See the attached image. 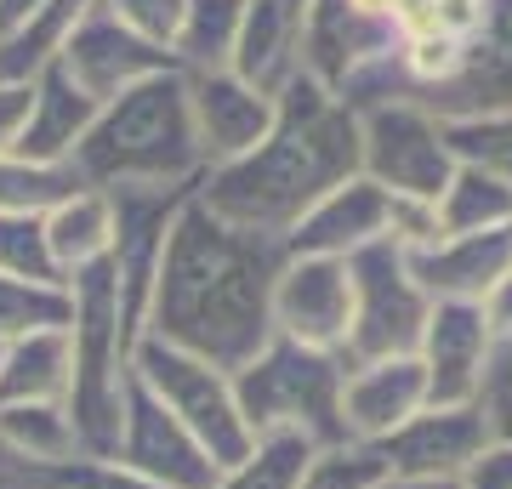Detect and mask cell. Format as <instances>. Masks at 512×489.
Wrapping results in <instances>:
<instances>
[{
    "mask_svg": "<svg viewBox=\"0 0 512 489\" xmlns=\"http://www.w3.org/2000/svg\"><path fill=\"white\" fill-rule=\"evenodd\" d=\"M69 165L86 188H200L205 154L188 109V74H154L103 103Z\"/></svg>",
    "mask_w": 512,
    "mask_h": 489,
    "instance_id": "obj_3",
    "label": "cell"
},
{
    "mask_svg": "<svg viewBox=\"0 0 512 489\" xmlns=\"http://www.w3.org/2000/svg\"><path fill=\"white\" fill-rule=\"evenodd\" d=\"M131 376L143 381L148 393L200 438V450L217 461V472L239 467L256 450V433H251V421H245V410H239V393H234V376L228 370L194 359V353H183V347H171V342L137 336V347H131Z\"/></svg>",
    "mask_w": 512,
    "mask_h": 489,
    "instance_id": "obj_6",
    "label": "cell"
},
{
    "mask_svg": "<svg viewBox=\"0 0 512 489\" xmlns=\"http://www.w3.org/2000/svg\"><path fill=\"white\" fill-rule=\"evenodd\" d=\"M69 330H40L0 347V404H69Z\"/></svg>",
    "mask_w": 512,
    "mask_h": 489,
    "instance_id": "obj_23",
    "label": "cell"
},
{
    "mask_svg": "<svg viewBox=\"0 0 512 489\" xmlns=\"http://www.w3.org/2000/svg\"><path fill=\"white\" fill-rule=\"evenodd\" d=\"M0 444L29 467H57L86 455L69 404H0Z\"/></svg>",
    "mask_w": 512,
    "mask_h": 489,
    "instance_id": "obj_25",
    "label": "cell"
},
{
    "mask_svg": "<svg viewBox=\"0 0 512 489\" xmlns=\"http://www.w3.org/2000/svg\"><path fill=\"white\" fill-rule=\"evenodd\" d=\"M0 273L12 279H40V285H69L46 245V217H12L0 211Z\"/></svg>",
    "mask_w": 512,
    "mask_h": 489,
    "instance_id": "obj_34",
    "label": "cell"
},
{
    "mask_svg": "<svg viewBox=\"0 0 512 489\" xmlns=\"http://www.w3.org/2000/svg\"><path fill=\"white\" fill-rule=\"evenodd\" d=\"M239 18H245V0H188L183 29L171 40V57L183 74H211L234 63L239 46Z\"/></svg>",
    "mask_w": 512,
    "mask_h": 489,
    "instance_id": "obj_26",
    "label": "cell"
},
{
    "mask_svg": "<svg viewBox=\"0 0 512 489\" xmlns=\"http://www.w3.org/2000/svg\"><path fill=\"white\" fill-rule=\"evenodd\" d=\"M359 171L399 200L439 205V194L456 177L444 120L421 97H393V103L359 109Z\"/></svg>",
    "mask_w": 512,
    "mask_h": 489,
    "instance_id": "obj_8",
    "label": "cell"
},
{
    "mask_svg": "<svg viewBox=\"0 0 512 489\" xmlns=\"http://www.w3.org/2000/svg\"><path fill=\"white\" fill-rule=\"evenodd\" d=\"M348 177H359V114L302 74L274 97V131L245 160L205 171L194 200L245 234L285 239Z\"/></svg>",
    "mask_w": 512,
    "mask_h": 489,
    "instance_id": "obj_2",
    "label": "cell"
},
{
    "mask_svg": "<svg viewBox=\"0 0 512 489\" xmlns=\"http://www.w3.org/2000/svg\"><path fill=\"white\" fill-rule=\"evenodd\" d=\"M57 63H63V69L74 74V86L86 91V97H97V103H114V97H126L131 86H143L154 74L177 69V57L165 52V46H154V40L131 35L103 0L74 23V35H69V46H63Z\"/></svg>",
    "mask_w": 512,
    "mask_h": 489,
    "instance_id": "obj_12",
    "label": "cell"
},
{
    "mask_svg": "<svg viewBox=\"0 0 512 489\" xmlns=\"http://www.w3.org/2000/svg\"><path fill=\"white\" fill-rule=\"evenodd\" d=\"M387 228H393V194L376 188V182L359 171V177H348L342 188H330L325 200L285 234V256H342V262H348L353 251L387 239Z\"/></svg>",
    "mask_w": 512,
    "mask_h": 489,
    "instance_id": "obj_17",
    "label": "cell"
},
{
    "mask_svg": "<svg viewBox=\"0 0 512 489\" xmlns=\"http://www.w3.org/2000/svg\"><path fill=\"white\" fill-rule=\"evenodd\" d=\"M387 18L404 40H427V35L473 40L478 23H484V0H393Z\"/></svg>",
    "mask_w": 512,
    "mask_h": 489,
    "instance_id": "obj_32",
    "label": "cell"
},
{
    "mask_svg": "<svg viewBox=\"0 0 512 489\" xmlns=\"http://www.w3.org/2000/svg\"><path fill=\"white\" fill-rule=\"evenodd\" d=\"M393 472H387L382 450L376 444H330L308 461L302 472V489H382Z\"/></svg>",
    "mask_w": 512,
    "mask_h": 489,
    "instance_id": "obj_33",
    "label": "cell"
},
{
    "mask_svg": "<svg viewBox=\"0 0 512 489\" xmlns=\"http://www.w3.org/2000/svg\"><path fill=\"white\" fill-rule=\"evenodd\" d=\"M313 444L296 433H262L256 450L217 478V489H302V472L313 461Z\"/></svg>",
    "mask_w": 512,
    "mask_h": 489,
    "instance_id": "obj_30",
    "label": "cell"
},
{
    "mask_svg": "<svg viewBox=\"0 0 512 489\" xmlns=\"http://www.w3.org/2000/svg\"><path fill=\"white\" fill-rule=\"evenodd\" d=\"M0 489H35L29 484V461H18L6 444H0Z\"/></svg>",
    "mask_w": 512,
    "mask_h": 489,
    "instance_id": "obj_41",
    "label": "cell"
},
{
    "mask_svg": "<svg viewBox=\"0 0 512 489\" xmlns=\"http://www.w3.org/2000/svg\"><path fill=\"white\" fill-rule=\"evenodd\" d=\"M416 359L427 370V399L433 404H478L484 370L495 359V336L484 325V308L478 302H433Z\"/></svg>",
    "mask_w": 512,
    "mask_h": 489,
    "instance_id": "obj_15",
    "label": "cell"
},
{
    "mask_svg": "<svg viewBox=\"0 0 512 489\" xmlns=\"http://www.w3.org/2000/svg\"><path fill=\"white\" fill-rule=\"evenodd\" d=\"M353 273V330L342 347V364H376V359H404L421 347L433 296L421 290L410 256L393 239H376L365 251L348 256Z\"/></svg>",
    "mask_w": 512,
    "mask_h": 489,
    "instance_id": "obj_7",
    "label": "cell"
},
{
    "mask_svg": "<svg viewBox=\"0 0 512 489\" xmlns=\"http://www.w3.org/2000/svg\"><path fill=\"white\" fill-rule=\"evenodd\" d=\"M114 461H126L137 478L160 489H217L222 478L217 461L200 450V438L188 433L137 376L126 387V427H120V455Z\"/></svg>",
    "mask_w": 512,
    "mask_h": 489,
    "instance_id": "obj_11",
    "label": "cell"
},
{
    "mask_svg": "<svg viewBox=\"0 0 512 489\" xmlns=\"http://www.w3.org/2000/svg\"><path fill=\"white\" fill-rule=\"evenodd\" d=\"M74 319H69V353H74V381H69V416L80 433V450L114 461L120 455V427H126V387H131V336L114 268L74 273L69 279Z\"/></svg>",
    "mask_w": 512,
    "mask_h": 489,
    "instance_id": "obj_4",
    "label": "cell"
},
{
    "mask_svg": "<svg viewBox=\"0 0 512 489\" xmlns=\"http://www.w3.org/2000/svg\"><path fill=\"white\" fill-rule=\"evenodd\" d=\"M308 18L313 0H245V18H239V46L228 69L239 80H251L256 91H279L302 80V46H308Z\"/></svg>",
    "mask_w": 512,
    "mask_h": 489,
    "instance_id": "obj_18",
    "label": "cell"
},
{
    "mask_svg": "<svg viewBox=\"0 0 512 489\" xmlns=\"http://www.w3.org/2000/svg\"><path fill=\"white\" fill-rule=\"evenodd\" d=\"M234 393L256 438L296 433V438H308L313 450L348 444V416H342L348 364H342V353L274 336L245 370H234Z\"/></svg>",
    "mask_w": 512,
    "mask_h": 489,
    "instance_id": "obj_5",
    "label": "cell"
},
{
    "mask_svg": "<svg viewBox=\"0 0 512 489\" xmlns=\"http://www.w3.org/2000/svg\"><path fill=\"white\" fill-rule=\"evenodd\" d=\"M478 404H484V416H490V433L512 444V342L495 347L490 370H484V393H478Z\"/></svg>",
    "mask_w": 512,
    "mask_h": 489,
    "instance_id": "obj_36",
    "label": "cell"
},
{
    "mask_svg": "<svg viewBox=\"0 0 512 489\" xmlns=\"http://www.w3.org/2000/svg\"><path fill=\"white\" fill-rule=\"evenodd\" d=\"M114 200V245H109V268L120 285V308H126L131 336H143L148 319V296L160 279L165 262V239L183 217V205L194 200V188H103Z\"/></svg>",
    "mask_w": 512,
    "mask_h": 489,
    "instance_id": "obj_9",
    "label": "cell"
},
{
    "mask_svg": "<svg viewBox=\"0 0 512 489\" xmlns=\"http://www.w3.org/2000/svg\"><path fill=\"white\" fill-rule=\"evenodd\" d=\"M478 308H484V325H490L495 347H501V342H512V273H507V279H501V285L490 290V296H484V302H478Z\"/></svg>",
    "mask_w": 512,
    "mask_h": 489,
    "instance_id": "obj_39",
    "label": "cell"
},
{
    "mask_svg": "<svg viewBox=\"0 0 512 489\" xmlns=\"http://www.w3.org/2000/svg\"><path fill=\"white\" fill-rule=\"evenodd\" d=\"M279 268H285V239L245 234L234 222L211 217L200 200H188L165 239L143 336L183 347L234 376L274 342Z\"/></svg>",
    "mask_w": 512,
    "mask_h": 489,
    "instance_id": "obj_1",
    "label": "cell"
},
{
    "mask_svg": "<svg viewBox=\"0 0 512 489\" xmlns=\"http://www.w3.org/2000/svg\"><path fill=\"white\" fill-rule=\"evenodd\" d=\"M490 438L495 433L484 404H427L399 433H387L376 450H382L393 478H461Z\"/></svg>",
    "mask_w": 512,
    "mask_h": 489,
    "instance_id": "obj_14",
    "label": "cell"
},
{
    "mask_svg": "<svg viewBox=\"0 0 512 489\" xmlns=\"http://www.w3.org/2000/svg\"><path fill=\"white\" fill-rule=\"evenodd\" d=\"M427 370L416 353L404 359H376L348 370V393H342V416H348L353 444H382L387 433H399L404 421L427 410Z\"/></svg>",
    "mask_w": 512,
    "mask_h": 489,
    "instance_id": "obj_19",
    "label": "cell"
},
{
    "mask_svg": "<svg viewBox=\"0 0 512 489\" xmlns=\"http://www.w3.org/2000/svg\"><path fill=\"white\" fill-rule=\"evenodd\" d=\"M444 137H450L456 165H473V171H490V177L512 182V109L444 120Z\"/></svg>",
    "mask_w": 512,
    "mask_h": 489,
    "instance_id": "obj_31",
    "label": "cell"
},
{
    "mask_svg": "<svg viewBox=\"0 0 512 489\" xmlns=\"http://www.w3.org/2000/svg\"><path fill=\"white\" fill-rule=\"evenodd\" d=\"M97 97L74 86V74L63 63L35 74V109H29V131H23L18 154L23 160H40V165H69L74 148L86 143V131L97 120Z\"/></svg>",
    "mask_w": 512,
    "mask_h": 489,
    "instance_id": "obj_22",
    "label": "cell"
},
{
    "mask_svg": "<svg viewBox=\"0 0 512 489\" xmlns=\"http://www.w3.org/2000/svg\"><path fill=\"white\" fill-rule=\"evenodd\" d=\"M69 319H74L69 285H40V279L0 273V347L40 336V330H69Z\"/></svg>",
    "mask_w": 512,
    "mask_h": 489,
    "instance_id": "obj_28",
    "label": "cell"
},
{
    "mask_svg": "<svg viewBox=\"0 0 512 489\" xmlns=\"http://www.w3.org/2000/svg\"><path fill=\"white\" fill-rule=\"evenodd\" d=\"M353 330V273L342 256H285L274 279V336L342 353Z\"/></svg>",
    "mask_w": 512,
    "mask_h": 489,
    "instance_id": "obj_10",
    "label": "cell"
},
{
    "mask_svg": "<svg viewBox=\"0 0 512 489\" xmlns=\"http://www.w3.org/2000/svg\"><path fill=\"white\" fill-rule=\"evenodd\" d=\"M188 109H194L205 171L245 160V154L274 131V97L256 91L251 80H239L234 69L188 74Z\"/></svg>",
    "mask_w": 512,
    "mask_h": 489,
    "instance_id": "obj_16",
    "label": "cell"
},
{
    "mask_svg": "<svg viewBox=\"0 0 512 489\" xmlns=\"http://www.w3.org/2000/svg\"><path fill=\"white\" fill-rule=\"evenodd\" d=\"M439 222H444V239L512 228V182L490 177V171H473V165H456L450 188L439 194Z\"/></svg>",
    "mask_w": 512,
    "mask_h": 489,
    "instance_id": "obj_27",
    "label": "cell"
},
{
    "mask_svg": "<svg viewBox=\"0 0 512 489\" xmlns=\"http://www.w3.org/2000/svg\"><path fill=\"white\" fill-rule=\"evenodd\" d=\"M433 302H484L512 273V228L501 234H450L427 251H404Z\"/></svg>",
    "mask_w": 512,
    "mask_h": 489,
    "instance_id": "obj_21",
    "label": "cell"
},
{
    "mask_svg": "<svg viewBox=\"0 0 512 489\" xmlns=\"http://www.w3.org/2000/svg\"><path fill=\"white\" fill-rule=\"evenodd\" d=\"M382 489H461L456 478H387Z\"/></svg>",
    "mask_w": 512,
    "mask_h": 489,
    "instance_id": "obj_42",
    "label": "cell"
},
{
    "mask_svg": "<svg viewBox=\"0 0 512 489\" xmlns=\"http://www.w3.org/2000/svg\"><path fill=\"white\" fill-rule=\"evenodd\" d=\"M427 109L439 120L512 109V0H484V23L467 40V69L456 74V86L427 97Z\"/></svg>",
    "mask_w": 512,
    "mask_h": 489,
    "instance_id": "obj_20",
    "label": "cell"
},
{
    "mask_svg": "<svg viewBox=\"0 0 512 489\" xmlns=\"http://www.w3.org/2000/svg\"><path fill=\"white\" fill-rule=\"evenodd\" d=\"M399 46H404V35L393 29L387 12H370V6H359V0H313L308 46H302V74L342 97L359 74H370L376 63H387Z\"/></svg>",
    "mask_w": 512,
    "mask_h": 489,
    "instance_id": "obj_13",
    "label": "cell"
},
{
    "mask_svg": "<svg viewBox=\"0 0 512 489\" xmlns=\"http://www.w3.org/2000/svg\"><path fill=\"white\" fill-rule=\"evenodd\" d=\"M46 245H52V262L63 279L74 273L109 262V245H114V200L103 188H80L69 194L63 205L46 211Z\"/></svg>",
    "mask_w": 512,
    "mask_h": 489,
    "instance_id": "obj_24",
    "label": "cell"
},
{
    "mask_svg": "<svg viewBox=\"0 0 512 489\" xmlns=\"http://www.w3.org/2000/svg\"><path fill=\"white\" fill-rule=\"evenodd\" d=\"M35 109V80H0V154H18Z\"/></svg>",
    "mask_w": 512,
    "mask_h": 489,
    "instance_id": "obj_37",
    "label": "cell"
},
{
    "mask_svg": "<svg viewBox=\"0 0 512 489\" xmlns=\"http://www.w3.org/2000/svg\"><path fill=\"white\" fill-rule=\"evenodd\" d=\"M103 6L126 23L131 35L154 40V46H165V52H171V40H177L183 12H188V0H103Z\"/></svg>",
    "mask_w": 512,
    "mask_h": 489,
    "instance_id": "obj_35",
    "label": "cell"
},
{
    "mask_svg": "<svg viewBox=\"0 0 512 489\" xmlns=\"http://www.w3.org/2000/svg\"><path fill=\"white\" fill-rule=\"evenodd\" d=\"M46 0H0V35H12V29H23V23L35 18Z\"/></svg>",
    "mask_w": 512,
    "mask_h": 489,
    "instance_id": "obj_40",
    "label": "cell"
},
{
    "mask_svg": "<svg viewBox=\"0 0 512 489\" xmlns=\"http://www.w3.org/2000/svg\"><path fill=\"white\" fill-rule=\"evenodd\" d=\"M456 484L461 489H512V444H507V438H490L484 455L461 472Z\"/></svg>",
    "mask_w": 512,
    "mask_h": 489,
    "instance_id": "obj_38",
    "label": "cell"
},
{
    "mask_svg": "<svg viewBox=\"0 0 512 489\" xmlns=\"http://www.w3.org/2000/svg\"><path fill=\"white\" fill-rule=\"evenodd\" d=\"M86 182L74 165H40L23 154H0V211L12 217H46L52 205H63L69 194H80Z\"/></svg>",
    "mask_w": 512,
    "mask_h": 489,
    "instance_id": "obj_29",
    "label": "cell"
}]
</instances>
